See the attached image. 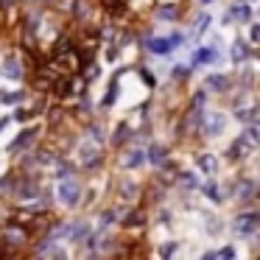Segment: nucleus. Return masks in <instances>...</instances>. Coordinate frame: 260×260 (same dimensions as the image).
Wrapping results in <instances>:
<instances>
[{
	"mask_svg": "<svg viewBox=\"0 0 260 260\" xmlns=\"http://www.w3.org/2000/svg\"><path fill=\"white\" fill-rule=\"evenodd\" d=\"M31 238L34 235H31L28 224H23V221H9V224L0 230V243H3L12 254L25 252V246H28Z\"/></svg>",
	"mask_w": 260,
	"mask_h": 260,
	"instance_id": "obj_1",
	"label": "nucleus"
},
{
	"mask_svg": "<svg viewBox=\"0 0 260 260\" xmlns=\"http://www.w3.org/2000/svg\"><path fill=\"white\" fill-rule=\"evenodd\" d=\"M182 42H185V34L174 31V34H165V37H146V40H143V48H146L148 53H154V56H168V53L176 51Z\"/></svg>",
	"mask_w": 260,
	"mask_h": 260,
	"instance_id": "obj_2",
	"label": "nucleus"
},
{
	"mask_svg": "<svg viewBox=\"0 0 260 260\" xmlns=\"http://www.w3.org/2000/svg\"><path fill=\"white\" fill-rule=\"evenodd\" d=\"M59 182V187H56V199H59V204H64V207H76V204L81 202V185H79V179L76 176H68V179H56Z\"/></svg>",
	"mask_w": 260,
	"mask_h": 260,
	"instance_id": "obj_3",
	"label": "nucleus"
},
{
	"mask_svg": "<svg viewBox=\"0 0 260 260\" xmlns=\"http://www.w3.org/2000/svg\"><path fill=\"white\" fill-rule=\"evenodd\" d=\"M40 135H42V129H40V126H25V129L20 132V135L14 137L12 143H9V151H12L14 157H20V154H23V151H28L31 146H37Z\"/></svg>",
	"mask_w": 260,
	"mask_h": 260,
	"instance_id": "obj_4",
	"label": "nucleus"
},
{
	"mask_svg": "<svg viewBox=\"0 0 260 260\" xmlns=\"http://www.w3.org/2000/svg\"><path fill=\"white\" fill-rule=\"evenodd\" d=\"M232 230L238 232V235H257L260 230V213H254V210H246V213H238L235 218H232Z\"/></svg>",
	"mask_w": 260,
	"mask_h": 260,
	"instance_id": "obj_5",
	"label": "nucleus"
},
{
	"mask_svg": "<svg viewBox=\"0 0 260 260\" xmlns=\"http://www.w3.org/2000/svg\"><path fill=\"white\" fill-rule=\"evenodd\" d=\"M232 190H235L232 196H235L238 204H254V199H257V182L249 179V176H241Z\"/></svg>",
	"mask_w": 260,
	"mask_h": 260,
	"instance_id": "obj_6",
	"label": "nucleus"
},
{
	"mask_svg": "<svg viewBox=\"0 0 260 260\" xmlns=\"http://www.w3.org/2000/svg\"><path fill=\"white\" fill-rule=\"evenodd\" d=\"M224 126H226V118L221 112H207V115H202L199 132H202L204 137H218L221 132H224Z\"/></svg>",
	"mask_w": 260,
	"mask_h": 260,
	"instance_id": "obj_7",
	"label": "nucleus"
},
{
	"mask_svg": "<svg viewBox=\"0 0 260 260\" xmlns=\"http://www.w3.org/2000/svg\"><path fill=\"white\" fill-rule=\"evenodd\" d=\"M0 73L6 76V79H12V81H20L25 76L23 59H20L17 53H6V56H3V62H0Z\"/></svg>",
	"mask_w": 260,
	"mask_h": 260,
	"instance_id": "obj_8",
	"label": "nucleus"
},
{
	"mask_svg": "<svg viewBox=\"0 0 260 260\" xmlns=\"http://www.w3.org/2000/svg\"><path fill=\"white\" fill-rule=\"evenodd\" d=\"M218 59H221L218 48L204 45V48H196V51L190 53V68H199V64H215Z\"/></svg>",
	"mask_w": 260,
	"mask_h": 260,
	"instance_id": "obj_9",
	"label": "nucleus"
},
{
	"mask_svg": "<svg viewBox=\"0 0 260 260\" xmlns=\"http://www.w3.org/2000/svg\"><path fill=\"white\" fill-rule=\"evenodd\" d=\"M252 146H254V143L249 140L246 135H238L235 140L230 143V151H226V157H230V159H246L249 154H252Z\"/></svg>",
	"mask_w": 260,
	"mask_h": 260,
	"instance_id": "obj_10",
	"label": "nucleus"
},
{
	"mask_svg": "<svg viewBox=\"0 0 260 260\" xmlns=\"http://www.w3.org/2000/svg\"><path fill=\"white\" fill-rule=\"evenodd\" d=\"M252 56H254V51H252V45H249V40H241V37H238L230 48V59L235 64H246Z\"/></svg>",
	"mask_w": 260,
	"mask_h": 260,
	"instance_id": "obj_11",
	"label": "nucleus"
},
{
	"mask_svg": "<svg viewBox=\"0 0 260 260\" xmlns=\"http://www.w3.org/2000/svg\"><path fill=\"white\" fill-rule=\"evenodd\" d=\"M140 190H143V187L137 185V182H132V179L120 182V185L115 187V193H118V199L126 204V207H129V204H135L137 199H140Z\"/></svg>",
	"mask_w": 260,
	"mask_h": 260,
	"instance_id": "obj_12",
	"label": "nucleus"
},
{
	"mask_svg": "<svg viewBox=\"0 0 260 260\" xmlns=\"http://www.w3.org/2000/svg\"><path fill=\"white\" fill-rule=\"evenodd\" d=\"M132 135H135V132H132V126H129V123H126V120H123V123H118V126H115L112 137H109V146H112L115 151H120V148H123L126 143L132 140Z\"/></svg>",
	"mask_w": 260,
	"mask_h": 260,
	"instance_id": "obj_13",
	"label": "nucleus"
},
{
	"mask_svg": "<svg viewBox=\"0 0 260 260\" xmlns=\"http://www.w3.org/2000/svg\"><path fill=\"white\" fill-rule=\"evenodd\" d=\"M204 90L226 92V90H232V79H230V76H224V73H210L207 79H204Z\"/></svg>",
	"mask_w": 260,
	"mask_h": 260,
	"instance_id": "obj_14",
	"label": "nucleus"
},
{
	"mask_svg": "<svg viewBox=\"0 0 260 260\" xmlns=\"http://www.w3.org/2000/svg\"><path fill=\"white\" fill-rule=\"evenodd\" d=\"M230 23H241V25H246V23H252V6H249V3H232L230 6Z\"/></svg>",
	"mask_w": 260,
	"mask_h": 260,
	"instance_id": "obj_15",
	"label": "nucleus"
},
{
	"mask_svg": "<svg viewBox=\"0 0 260 260\" xmlns=\"http://www.w3.org/2000/svg\"><path fill=\"white\" fill-rule=\"evenodd\" d=\"M132 207V204H129ZM120 224L126 226V230H137V226H146V213H143V207H132V210H126V215L123 218H118Z\"/></svg>",
	"mask_w": 260,
	"mask_h": 260,
	"instance_id": "obj_16",
	"label": "nucleus"
},
{
	"mask_svg": "<svg viewBox=\"0 0 260 260\" xmlns=\"http://www.w3.org/2000/svg\"><path fill=\"white\" fill-rule=\"evenodd\" d=\"M146 162V154H143V148H126V154L120 157V168L126 171H135L137 165Z\"/></svg>",
	"mask_w": 260,
	"mask_h": 260,
	"instance_id": "obj_17",
	"label": "nucleus"
},
{
	"mask_svg": "<svg viewBox=\"0 0 260 260\" xmlns=\"http://www.w3.org/2000/svg\"><path fill=\"white\" fill-rule=\"evenodd\" d=\"M143 154H146V162H151V165H159L165 157L171 154V148H165L162 143H151L148 148H143Z\"/></svg>",
	"mask_w": 260,
	"mask_h": 260,
	"instance_id": "obj_18",
	"label": "nucleus"
},
{
	"mask_svg": "<svg viewBox=\"0 0 260 260\" xmlns=\"http://www.w3.org/2000/svg\"><path fill=\"white\" fill-rule=\"evenodd\" d=\"M157 20H162V23H171V20H179L182 17V6L179 3H162V6H157Z\"/></svg>",
	"mask_w": 260,
	"mask_h": 260,
	"instance_id": "obj_19",
	"label": "nucleus"
},
{
	"mask_svg": "<svg viewBox=\"0 0 260 260\" xmlns=\"http://www.w3.org/2000/svg\"><path fill=\"white\" fill-rule=\"evenodd\" d=\"M120 73H123V70H118V73L112 76V81H109V87H107V95L101 98V109H109V107H115V101H118V79H120Z\"/></svg>",
	"mask_w": 260,
	"mask_h": 260,
	"instance_id": "obj_20",
	"label": "nucleus"
},
{
	"mask_svg": "<svg viewBox=\"0 0 260 260\" xmlns=\"http://www.w3.org/2000/svg\"><path fill=\"white\" fill-rule=\"evenodd\" d=\"M70 12H73V20H76V23L84 25L87 20H90L92 6H90V0H73V9H70Z\"/></svg>",
	"mask_w": 260,
	"mask_h": 260,
	"instance_id": "obj_21",
	"label": "nucleus"
},
{
	"mask_svg": "<svg viewBox=\"0 0 260 260\" xmlns=\"http://www.w3.org/2000/svg\"><path fill=\"white\" fill-rule=\"evenodd\" d=\"M196 165H199V171H204V174H215V171H218V157H215V154H199Z\"/></svg>",
	"mask_w": 260,
	"mask_h": 260,
	"instance_id": "obj_22",
	"label": "nucleus"
},
{
	"mask_svg": "<svg viewBox=\"0 0 260 260\" xmlns=\"http://www.w3.org/2000/svg\"><path fill=\"white\" fill-rule=\"evenodd\" d=\"M14 176H17V171H12V174H3V176H0V199H12Z\"/></svg>",
	"mask_w": 260,
	"mask_h": 260,
	"instance_id": "obj_23",
	"label": "nucleus"
},
{
	"mask_svg": "<svg viewBox=\"0 0 260 260\" xmlns=\"http://www.w3.org/2000/svg\"><path fill=\"white\" fill-rule=\"evenodd\" d=\"M235 118L243 120V123L257 120V109H254V104H252V107H241V104H238V107H235Z\"/></svg>",
	"mask_w": 260,
	"mask_h": 260,
	"instance_id": "obj_24",
	"label": "nucleus"
},
{
	"mask_svg": "<svg viewBox=\"0 0 260 260\" xmlns=\"http://www.w3.org/2000/svg\"><path fill=\"white\" fill-rule=\"evenodd\" d=\"M25 98H28V92H25V90H14V92H0V104H14V107H17V104H23Z\"/></svg>",
	"mask_w": 260,
	"mask_h": 260,
	"instance_id": "obj_25",
	"label": "nucleus"
},
{
	"mask_svg": "<svg viewBox=\"0 0 260 260\" xmlns=\"http://www.w3.org/2000/svg\"><path fill=\"white\" fill-rule=\"evenodd\" d=\"M98 224H101V230H107V226L118 224V210H115V207L101 210V215H98Z\"/></svg>",
	"mask_w": 260,
	"mask_h": 260,
	"instance_id": "obj_26",
	"label": "nucleus"
},
{
	"mask_svg": "<svg viewBox=\"0 0 260 260\" xmlns=\"http://www.w3.org/2000/svg\"><path fill=\"white\" fill-rule=\"evenodd\" d=\"M207 25H210V14H199V17L190 23V34H193V37H202Z\"/></svg>",
	"mask_w": 260,
	"mask_h": 260,
	"instance_id": "obj_27",
	"label": "nucleus"
},
{
	"mask_svg": "<svg viewBox=\"0 0 260 260\" xmlns=\"http://www.w3.org/2000/svg\"><path fill=\"white\" fill-rule=\"evenodd\" d=\"M45 112H48V126H51V129H56V123L64 120V109L62 107H48Z\"/></svg>",
	"mask_w": 260,
	"mask_h": 260,
	"instance_id": "obj_28",
	"label": "nucleus"
},
{
	"mask_svg": "<svg viewBox=\"0 0 260 260\" xmlns=\"http://www.w3.org/2000/svg\"><path fill=\"white\" fill-rule=\"evenodd\" d=\"M204 196L210 199V202H224V196H221V187H218V182H207V185H204Z\"/></svg>",
	"mask_w": 260,
	"mask_h": 260,
	"instance_id": "obj_29",
	"label": "nucleus"
},
{
	"mask_svg": "<svg viewBox=\"0 0 260 260\" xmlns=\"http://www.w3.org/2000/svg\"><path fill=\"white\" fill-rule=\"evenodd\" d=\"M137 73H140L143 84H146L148 90H154V87H157V76H154L151 70H146V68H143V64H140V68H137Z\"/></svg>",
	"mask_w": 260,
	"mask_h": 260,
	"instance_id": "obj_30",
	"label": "nucleus"
},
{
	"mask_svg": "<svg viewBox=\"0 0 260 260\" xmlns=\"http://www.w3.org/2000/svg\"><path fill=\"white\" fill-rule=\"evenodd\" d=\"M190 64H187V68H185V64H176V68L174 70H171V79H174V81H179V84H182V81H185L187 79V76H190Z\"/></svg>",
	"mask_w": 260,
	"mask_h": 260,
	"instance_id": "obj_31",
	"label": "nucleus"
},
{
	"mask_svg": "<svg viewBox=\"0 0 260 260\" xmlns=\"http://www.w3.org/2000/svg\"><path fill=\"white\" fill-rule=\"evenodd\" d=\"M176 179H182V185H185L187 190H196V187H199V179L193 174H187V171H179V174H176Z\"/></svg>",
	"mask_w": 260,
	"mask_h": 260,
	"instance_id": "obj_32",
	"label": "nucleus"
},
{
	"mask_svg": "<svg viewBox=\"0 0 260 260\" xmlns=\"http://www.w3.org/2000/svg\"><path fill=\"white\" fill-rule=\"evenodd\" d=\"M176 249H179V243H176V241H165L162 246L157 249V252H159V257H171V254H174Z\"/></svg>",
	"mask_w": 260,
	"mask_h": 260,
	"instance_id": "obj_33",
	"label": "nucleus"
},
{
	"mask_svg": "<svg viewBox=\"0 0 260 260\" xmlns=\"http://www.w3.org/2000/svg\"><path fill=\"white\" fill-rule=\"evenodd\" d=\"M34 118V115H31V109H14V115H12V120H17V123H28V120Z\"/></svg>",
	"mask_w": 260,
	"mask_h": 260,
	"instance_id": "obj_34",
	"label": "nucleus"
},
{
	"mask_svg": "<svg viewBox=\"0 0 260 260\" xmlns=\"http://www.w3.org/2000/svg\"><path fill=\"white\" fill-rule=\"evenodd\" d=\"M257 40H260V25L257 23H249V45H254Z\"/></svg>",
	"mask_w": 260,
	"mask_h": 260,
	"instance_id": "obj_35",
	"label": "nucleus"
},
{
	"mask_svg": "<svg viewBox=\"0 0 260 260\" xmlns=\"http://www.w3.org/2000/svg\"><path fill=\"white\" fill-rule=\"evenodd\" d=\"M215 257H224V260H232V257H235V249H232V246H224V249H221V252H215Z\"/></svg>",
	"mask_w": 260,
	"mask_h": 260,
	"instance_id": "obj_36",
	"label": "nucleus"
},
{
	"mask_svg": "<svg viewBox=\"0 0 260 260\" xmlns=\"http://www.w3.org/2000/svg\"><path fill=\"white\" fill-rule=\"evenodd\" d=\"M14 6H17V0H0V12L3 14H9Z\"/></svg>",
	"mask_w": 260,
	"mask_h": 260,
	"instance_id": "obj_37",
	"label": "nucleus"
},
{
	"mask_svg": "<svg viewBox=\"0 0 260 260\" xmlns=\"http://www.w3.org/2000/svg\"><path fill=\"white\" fill-rule=\"evenodd\" d=\"M9 123H12V115H3V118H0V132L6 129V126H9Z\"/></svg>",
	"mask_w": 260,
	"mask_h": 260,
	"instance_id": "obj_38",
	"label": "nucleus"
},
{
	"mask_svg": "<svg viewBox=\"0 0 260 260\" xmlns=\"http://www.w3.org/2000/svg\"><path fill=\"white\" fill-rule=\"evenodd\" d=\"M25 3H37V6H42V3H48V0H25Z\"/></svg>",
	"mask_w": 260,
	"mask_h": 260,
	"instance_id": "obj_39",
	"label": "nucleus"
},
{
	"mask_svg": "<svg viewBox=\"0 0 260 260\" xmlns=\"http://www.w3.org/2000/svg\"><path fill=\"white\" fill-rule=\"evenodd\" d=\"M199 3H204V6H207V3H213V0H199Z\"/></svg>",
	"mask_w": 260,
	"mask_h": 260,
	"instance_id": "obj_40",
	"label": "nucleus"
},
{
	"mask_svg": "<svg viewBox=\"0 0 260 260\" xmlns=\"http://www.w3.org/2000/svg\"><path fill=\"white\" fill-rule=\"evenodd\" d=\"M246 3H252V0H246Z\"/></svg>",
	"mask_w": 260,
	"mask_h": 260,
	"instance_id": "obj_41",
	"label": "nucleus"
}]
</instances>
